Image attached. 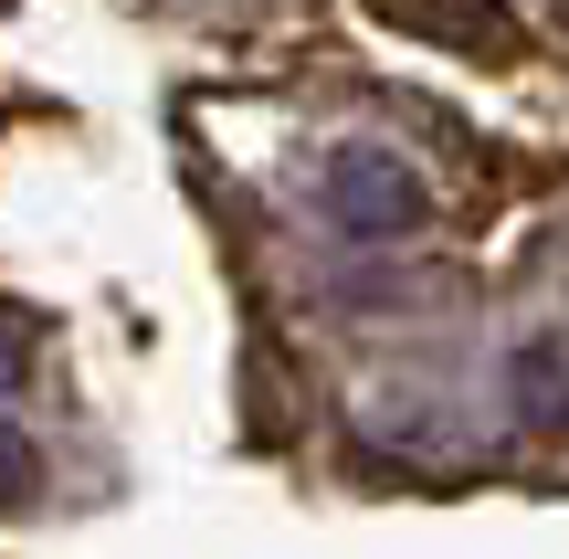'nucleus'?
<instances>
[{"instance_id":"1","label":"nucleus","mask_w":569,"mask_h":559,"mask_svg":"<svg viewBox=\"0 0 569 559\" xmlns=\"http://www.w3.org/2000/svg\"><path fill=\"white\" fill-rule=\"evenodd\" d=\"M369 21L432 42V53H465V63H507V53H517L507 0H369Z\"/></svg>"},{"instance_id":"2","label":"nucleus","mask_w":569,"mask_h":559,"mask_svg":"<svg viewBox=\"0 0 569 559\" xmlns=\"http://www.w3.org/2000/svg\"><path fill=\"white\" fill-rule=\"evenodd\" d=\"M338 180H348V222H369V232H390V222H411V211H422V190H411L390 159H348Z\"/></svg>"}]
</instances>
